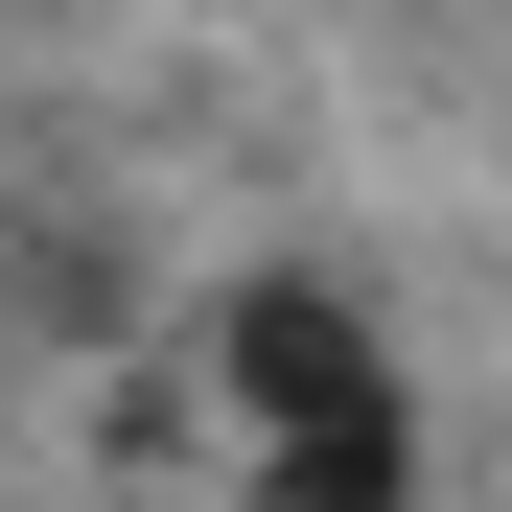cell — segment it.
I'll return each mask as SVG.
<instances>
[{
  "instance_id": "6da1fadb",
  "label": "cell",
  "mask_w": 512,
  "mask_h": 512,
  "mask_svg": "<svg viewBox=\"0 0 512 512\" xmlns=\"http://www.w3.org/2000/svg\"><path fill=\"white\" fill-rule=\"evenodd\" d=\"M210 396H233V466H256V512H419V373H396V326L350 303V280H233V326H210Z\"/></svg>"
}]
</instances>
